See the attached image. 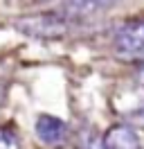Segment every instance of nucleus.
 <instances>
[{
  "label": "nucleus",
  "mask_w": 144,
  "mask_h": 149,
  "mask_svg": "<svg viewBox=\"0 0 144 149\" xmlns=\"http://www.w3.org/2000/svg\"><path fill=\"white\" fill-rule=\"evenodd\" d=\"M137 61H140V63L144 65V52H142V54H140V59H137Z\"/></svg>",
  "instance_id": "obj_10"
},
{
  "label": "nucleus",
  "mask_w": 144,
  "mask_h": 149,
  "mask_svg": "<svg viewBox=\"0 0 144 149\" xmlns=\"http://www.w3.org/2000/svg\"><path fill=\"white\" fill-rule=\"evenodd\" d=\"M68 124L56 118V115H50V113H41L34 122V133L36 138L41 140L47 147H61L63 142L68 140Z\"/></svg>",
  "instance_id": "obj_3"
},
{
  "label": "nucleus",
  "mask_w": 144,
  "mask_h": 149,
  "mask_svg": "<svg viewBox=\"0 0 144 149\" xmlns=\"http://www.w3.org/2000/svg\"><path fill=\"white\" fill-rule=\"evenodd\" d=\"M126 124L128 127H144V102L126 113Z\"/></svg>",
  "instance_id": "obj_8"
},
{
  "label": "nucleus",
  "mask_w": 144,
  "mask_h": 149,
  "mask_svg": "<svg viewBox=\"0 0 144 149\" xmlns=\"http://www.w3.org/2000/svg\"><path fill=\"white\" fill-rule=\"evenodd\" d=\"M14 27L18 34L34 38V41H56L70 32V20H65L54 9V11H38V14L20 16L14 20Z\"/></svg>",
  "instance_id": "obj_1"
},
{
  "label": "nucleus",
  "mask_w": 144,
  "mask_h": 149,
  "mask_svg": "<svg viewBox=\"0 0 144 149\" xmlns=\"http://www.w3.org/2000/svg\"><path fill=\"white\" fill-rule=\"evenodd\" d=\"M2 95H5V93H2V88H0V104H2Z\"/></svg>",
  "instance_id": "obj_11"
},
{
  "label": "nucleus",
  "mask_w": 144,
  "mask_h": 149,
  "mask_svg": "<svg viewBox=\"0 0 144 149\" xmlns=\"http://www.w3.org/2000/svg\"><path fill=\"white\" fill-rule=\"evenodd\" d=\"M115 2L117 0H61L56 14H61L65 20H83L113 7Z\"/></svg>",
  "instance_id": "obj_4"
},
{
  "label": "nucleus",
  "mask_w": 144,
  "mask_h": 149,
  "mask_svg": "<svg viewBox=\"0 0 144 149\" xmlns=\"http://www.w3.org/2000/svg\"><path fill=\"white\" fill-rule=\"evenodd\" d=\"M77 147L79 149H104V138L99 136L92 127H86L83 131H79L77 136Z\"/></svg>",
  "instance_id": "obj_6"
},
{
  "label": "nucleus",
  "mask_w": 144,
  "mask_h": 149,
  "mask_svg": "<svg viewBox=\"0 0 144 149\" xmlns=\"http://www.w3.org/2000/svg\"><path fill=\"white\" fill-rule=\"evenodd\" d=\"M104 149H140V138L133 127L128 124H113L104 133Z\"/></svg>",
  "instance_id": "obj_5"
},
{
  "label": "nucleus",
  "mask_w": 144,
  "mask_h": 149,
  "mask_svg": "<svg viewBox=\"0 0 144 149\" xmlns=\"http://www.w3.org/2000/svg\"><path fill=\"white\" fill-rule=\"evenodd\" d=\"M144 52V18L131 20L115 34V54L124 61H137Z\"/></svg>",
  "instance_id": "obj_2"
},
{
  "label": "nucleus",
  "mask_w": 144,
  "mask_h": 149,
  "mask_svg": "<svg viewBox=\"0 0 144 149\" xmlns=\"http://www.w3.org/2000/svg\"><path fill=\"white\" fill-rule=\"evenodd\" d=\"M133 79H135V81H137V86H142V88H144V65H140V68L135 70Z\"/></svg>",
  "instance_id": "obj_9"
},
{
  "label": "nucleus",
  "mask_w": 144,
  "mask_h": 149,
  "mask_svg": "<svg viewBox=\"0 0 144 149\" xmlns=\"http://www.w3.org/2000/svg\"><path fill=\"white\" fill-rule=\"evenodd\" d=\"M0 149H20V138L14 129L0 127Z\"/></svg>",
  "instance_id": "obj_7"
}]
</instances>
